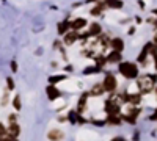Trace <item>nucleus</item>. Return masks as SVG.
Listing matches in <instances>:
<instances>
[{
  "mask_svg": "<svg viewBox=\"0 0 157 141\" xmlns=\"http://www.w3.org/2000/svg\"><path fill=\"white\" fill-rule=\"evenodd\" d=\"M63 138V132L61 130H50L49 132V139L50 141H58Z\"/></svg>",
  "mask_w": 157,
  "mask_h": 141,
  "instance_id": "obj_9",
  "label": "nucleus"
},
{
  "mask_svg": "<svg viewBox=\"0 0 157 141\" xmlns=\"http://www.w3.org/2000/svg\"><path fill=\"white\" fill-rule=\"evenodd\" d=\"M47 96H49L50 100H54V99H57V97L60 96V91H58L55 86H49V88H47Z\"/></svg>",
  "mask_w": 157,
  "mask_h": 141,
  "instance_id": "obj_10",
  "label": "nucleus"
},
{
  "mask_svg": "<svg viewBox=\"0 0 157 141\" xmlns=\"http://www.w3.org/2000/svg\"><path fill=\"white\" fill-rule=\"evenodd\" d=\"M77 38H78V35L74 30V32H71V33H68L66 36H64V43H66V44H74V41L77 39Z\"/></svg>",
  "mask_w": 157,
  "mask_h": 141,
  "instance_id": "obj_11",
  "label": "nucleus"
},
{
  "mask_svg": "<svg viewBox=\"0 0 157 141\" xmlns=\"http://www.w3.org/2000/svg\"><path fill=\"white\" fill-rule=\"evenodd\" d=\"M115 50H123V47H124V43H123V39L121 38H115V39H112V44H110Z\"/></svg>",
  "mask_w": 157,
  "mask_h": 141,
  "instance_id": "obj_8",
  "label": "nucleus"
},
{
  "mask_svg": "<svg viewBox=\"0 0 157 141\" xmlns=\"http://www.w3.org/2000/svg\"><path fill=\"white\" fill-rule=\"evenodd\" d=\"M86 25V20L85 19H75L74 22H71V28L72 30H80Z\"/></svg>",
  "mask_w": 157,
  "mask_h": 141,
  "instance_id": "obj_5",
  "label": "nucleus"
},
{
  "mask_svg": "<svg viewBox=\"0 0 157 141\" xmlns=\"http://www.w3.org/2000/svg\"><path fill=\"white\" fill-rule=\"evenodd\" d=\"M120 72L126 77V79H135L138 75V68L135 65H132V63H121Z\"/></svg>",
  "mask_w": 157,
  "mask_h": 141,
  "instance_id": "obj_2",
  "label": "nucleus"
},
{
  "mask_svg": "<svg viewBox=\"0 0 157 141\" xmlns=\"http://www.w3.org/2000/svg\"><path fill=\"white\" fill-rule=\"evenodd\" d=\"M71 27V24L68 22V20H64V22H61V24H58V33H61V35H64L66 33V30Z\"/></svg>",
  "mask_w": 157,
  "mask_h": 141,
  "instance_id": "obj_13",
  "label": "nucleus"
},
{
  "mask_svg": "<svg viewBox=\"0 0 157 141\" xmlns=\"http://www.w3.org/2000/svg\"><path fill=\"white\" fill-rule=\"evenodd\" d=\"M11 69H13V71H16V69H17V66H16V63H14V61L11 63Z\"/></svg>",
  "mask_w": 157,
  "mask_h": 141,
  "instance_id": "obj_24",
  "label": "nucleus"
},
{
  "mask_svg": "<svg viewBox=\"0 0 157 141\" xmlns=\"http://www.w3.org/2000/svg\"><path fill=\"white\" fill-rule=\"evenodd\" d=\"M140 94H130V96H127V100L130 102L132 105H138L140 104Z\"/></svg>",
  "mask_w": 157,
  "mask_h": 141,
  "instance_id": "obj_15",
  "label": "nucleus"
},
{
  "mask_svg": "<svg viewBox=\"0 0 157 141\" xmlns=\"http://www.w3.org/2000/svg\"><path fill=\"white\" fill-rule=\"evenodd\" d=\"M85 100H86V96H83L80 100H78V111H83V108H85Z\"/></svg>",
  "mask_w": 157,
  "mask_h": 141,
  "instance_id": "obj_18",
  "label": "nucleus"
},
{
  "mask_svg": "<svg viewBox=\"0 0 157 141\" xmlns=\"http://www.w3.org/2000/svg\"><path fill=\"white\" fill-rule=\"evenodd\" d=\"M104 88H105V91H113V89L116 88V80H115V77L112 74H107L105 75V79H104Z\"/></svg>",
  "mask_w": 157,
  "mask_h": 141,
  "instance_id": "obj_3",
  "label": "nucleus"
},
{
  "mask_svg": "<svg viewBox=\"0 0 157 141\" xmlns=\"http://www.w3.org/2000/svg\"><path fill=\"white\" fill-rule=\"evenodd\" d=\"M2 141H10V139H5V138H2Z\"/></svg>",
  "mask_w": 157,
  "mask_h": 141,
  "instance_id": "obj_26",
  "label": "nucleus"
},
{
  "mask_svg": "<svg viewBox=\"0 0 157 141\" xmlns=\"http://www.w3.org/2000/svg\"><path fill=\"white\" fill-rule=\"evenodd\" d=\"M121 60V54H120V50H113V52L107 57V61L109 63H118Z\"/></svg>",
  "mask_w": 157,
  "mask_h": 141,
  "instance_id": "obj_7",
  "label": "nucleus"
},
{
  "mask_svg": "<svg viewBox=\"0 0 157 141\" xmlns=\"http://www.w3.org/2000/svg\"><path fill=\"white\" fill-rule=\"evenodd\" d=\"M99 43H101V46H102V47H107L109 44H112V41H110V38H109L107 35H102V36L99 38Z\"/></svg>",
  "mask_w": 157,
  "mask_h": 141,
  "instance_id": "obj_16",
  "label": "nucleus"
},
{
  "mask_svg": "<svg viewBox=\"0 0 157 141\" xmlns=\"http://www.w3.org/2000/svg\"><path fill=\"white\" fill-rule=\"evenodd\" d=\"M13 104H14V108H16V110L21 108V99H19V96L14 97V102H13Z\"/></svg>",
  "mask_w": 157,
  "mask_h": 141,
  "instance_id": "obj_21",
  "label": "nucleus"
},
{
  "mask_svg": "<svg viewBox=\"0 0 157 141\" xmlns=\"http://www.w3.org/2000/svg\"><path fill=\"white\" fill-rule=\"evenodd\" d=\"M6 80H8V88L13 89V86H14V83H13V79H6Z\"/></svg>",
  "mask_w": 157,
  "mask_h": 141,
  "instance_id": "obj_22",
  "label": "nucleus"
},
{
  "mask_svg": "<svg viewBox=\"0 0 157 141\" xmlns=\"http://www.w3.org/2000/svg\"><path fill=\"white\" fill-rule=\"evenodd\" d=\"M19 132H21L19 125H17L16 122H13V124L10 125V129H8V135H10L11 138H16V136L19 135Z\"/></svg>",
  "mask_w": 157,
  "mask_h": 141,
  "instance_id": "obj_6",
  "label": "nucleus"
},
{
  "mask_svg": "<svg viewBox=\"0 0 157 141\" xmlns=\"http://www.w3.org/2000/svg\"><path fill=\"white\" fill-rule=\"evenodd\" d=\"M11 141H17V139H16V138H13V139H11Z\"/></svg>",
  "mask_w": 157,
  "mask_h": 141,
  "instance_id": "obj_27",
  "label": "nucleus"
},
{
  "mask_svg": "<svg viewBox=\"0 0 157 141\" xmlns=\"http://www.w3.org/2000/svg\"><path fill=\"white\" fill-rule=\"evenodd\" d=\"M101 25L99 24H91L90 25V35H101Z\"/></svg>",
  "mask_w": 157,
  "mask_h": 141,
  "instance_id": "obj_14",
  "label": "nucleus"
},
{
  "mask_svg": "<svg viewBox=\"0 0 157 141\" xmlns=\"http://www.w3.org/2000/svg\"><path fill=\"white\" fill-rule=\"evenodd\" d=\"M10 121H11V124L16 122V114H11V116H10Z\"/></svg>",
  "mask_w": 157,
  "mask_h": 141,
  "instance_id": "obj_23",
  "label": "nucleus"
},
{
  "mask_svg": "<svg viewBox=\"0 0 157 141\" xmlns=\"http://www.w3.org/2000/svg\"><path fill=\"white\" fill-rule=\"evenodd\" d=\"M104 91H105L104 85H94L93 88H91V94H93V96H101Z\"/></svg>",
  "mask_w": 157,
  "mask_h": 141,
  "instance_id": "obj_12",
  "label": "nucleus"
},
{
  "mask_svg": "<svg viewBox=\"0 0 157 141\" xmlns=\"http://www.w3.org/2000/svg\"><path fill=\"white\" fill-rule=\"evenodd\" d=\"M64 79V75H57V77H50V83H57V82H60V80H63Z\"/></svg>",
  "mask_w": 157,
  "mask_h": 141,
  "instance_id": "obj_20",
  "label": "nucleus"
},
{
  "mask_svg": "<svg viewBox=\"0 0 157 141\" xmlns=\"http://www.w3.org/2000/svg\"><path fill=\"white\" fill-rule=\"evenodd\" d=\"M110 124H120V119L116 118V114H110V118L107 119Z\"/></svg>",
  "mask_w": 157,
  "mask_h": 141,
  "instance_id": "obj_19",
  "label": "nucleus"
},
{
  "mask_svg": "<svg viewBox=\"0 0 157 141\" xmlns=\"http://www.w3.org/2000/svg\"><path fill=\"white\" fill-rule=\"evenodd\" d=\"M120 107L121 105H118L116 102H113L112 99L109 102H105V111L109 114H118V113H120Z\"/></svg>",
  "mask_w": 157,
  "mask_h": 141,
  "instance_id": "obj_4",
  "label": "nucleus"
},
{
  "mask_svg": "<svg viewBox=\"0 0 157 141\" xmlns=\"http://www.w3.org/2000/svg\"><path fill=\"white\" fill-rule=\"evenodd\" d=\"M107 5L112 6V8H121L123 6L121 0H107Z\"/></svg>",
  "mask_w": 157,
  "mask_h": 141,
  "instance_id": "obj_17",
  "label": "nucleus"
},
{
  "mask_svg": "<svg viewBox=\"0 0 157 141\" xmlns=\"http://www.w3.org/2000/svg\"><path fill=\"white\" fill-rule=\"evenodd\" d=\"M137 85H138V89L140 93H149L152 91V88L155 85V77L151 75V74H146V75H141L140 79L137 80Z\"/></svg>",
  "mask_w": 157,
  "mask_h": 141,
  "instance_id": "obj_1",
  "label": "nucleus"
},
{
  "mask_svg": "<svg viewBox=\"0 0 157 141\" xmlns=\"http://www.w3.org/2000/svg\"><path fill=\"white\" fill-rule=\"evenodd\" d=\"M112 141H126V139H124V138H118V136H116V138H113Z\"/></svg>",
  "mask_w": 157,
  "mask_h": 141,
  "instance_id": "obj_25",
  "label": "nucleus"
}]
</instances>
